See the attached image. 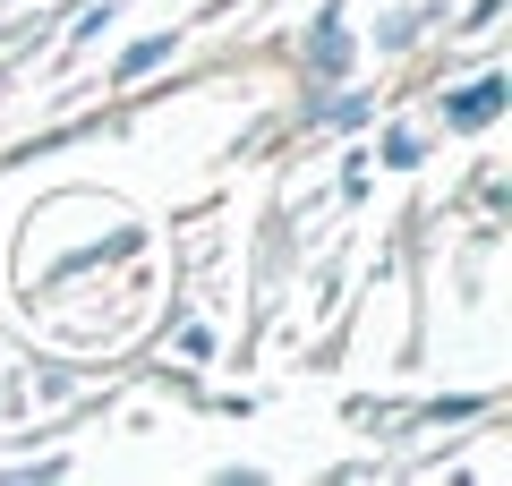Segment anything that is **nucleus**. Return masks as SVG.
Masks as SVG:
<instances>
[{
	"mask_svg": "<svg viewBox=\"0 0 512 486\" xmlns=\"http://www.w3.org/2000/svg\"><path fill=\"white\" fill-rule=\"evenodd\" d=\"M495 103H504V86H470V94L453 103V120H461V128H478V120H495Z\"/></svg>",
	"mask_w": 512,
	"mask_h": 486,
	"instance_id": "nucleus-1",
	"label": "nucleus"
}]
</instances>
